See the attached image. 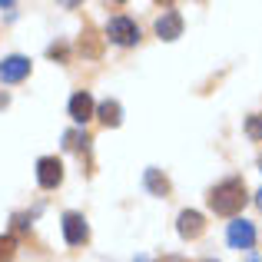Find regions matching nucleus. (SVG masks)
I'll use <instances>...</instances> for the list:
<instances>
[{"label":"nucleus","mask_w":262,"mask_h":262,"mask_svg":"<svg viewBox=\"0 0 262 262\" xmlns=\"http://www.w3.org/2000/svg\"><path fill=\"white\" fill-rule=\"evenodd\" d=\"M27 73H30V60L27 57H7L4 63H0V80H4V83H20Z\"/></svg>","instance_id":"obj_6"},{"label":"nucleus","mask_w":262,"mask_h":262,"mask_svg":"<svg viewBox=\"0 0 262 262\" xmlns=\"http://www.w3.org/2000/svg\"><path fill=\"white\" fill-rule=\"evenodd\" d=\"M63 236L70 246H83L90 239V229H86V219L80 212H67L63 216Z\"/></svg>","instance_id":"obj_5"},{"label":"nucleus","mask_w":262,"mask_h":262,"mask_svg":"<svg viewBox=\"0 0 262 262\" xmlns=\"http://www.w3.org/2000/svg\"><path fill=\"white\" fill-rule=\"evenodd\" d=\"M146 189L153 192V196H169V179L160 176V169H146Z\"/></svg>","instance_id":"obj_11"},{"label":"nucleus","mask_w":262,"mask_h":262,"mask_svg":"<svg viewBox=\"0 0 262 262\" xmlns=\"http://www.w3.org/2000/svg\"><path fill=\"white\" fill-rule=\"evenodd\" d=\"M246 183L243 179H226V183H219L216 189L209 192V209L216 212V216H236L239 209L246 206Z\"/></svg>","instance_id":"obj_1"},{"label":"nucleus","mask_w":262,"mask_h":262,"mask_svg":"<svg viewBox=\"0 0 262 262\" xmlns=\"http://www.w3.org/2000/svg\"><path fill=\"white\" fill-rule=\"evenodd\" d=\"M50 57L53 60H67V47H50Z\"/></svg>","instance_id":"obj_14"},{"label":"nucleus","mask_w":262,"mask_h":262,"mask_svg":"<svg viewBox=\"0 0 262 262\" xmlns=\"http://www.w3.org/2000/svg\"><path fill=\"white\" fill-rule=\"evenodd\" d=\"M156 33H160L163 40H176L179 33H183V17H179L176 10H163V17L156 20Z\"/></svg>","instance_id":"obj_7"},{"label":"nucleus","mask_w":262,"mask_h":262,"mask_svg":"<svg viewBox=\"0 0 262 262\" xmlns=\"http://www.w3.org/2000/svg\"><path fill=\"white\" fill-rule=\"evenodd\" d=\"M229 246L232 249H252L256 246V229L246 219H232L229 223Z\"/></svg>","instance_id":"obj_4"},{"label":"nucleus","mask_w":262,"mask_h":262,"mask_svg":"<svg viewBox=\"0 0 262 262\" xmlns=\"http://www.w3.org/2000/svg\"><path fill=\"white\" fill-rule=\"evenodd\" d=\"M256 206H259V209H262V189L256 192Z\"/></svg>","instance_id":"obj_15"},{"label":"nucleus","mask_w":262,"mask_h":262,"mask_svg":"<svg viewBox=\"0 0 262 262\" xmlns=\"http://www.w3.org/2000/svg\"><path fill=\"white\" fill-rule=\"evenodd\" d=\"M163 262H183V259H163Z\"/></svg>","instance_id":"obj_17"},{"label":"nucleus","mask_w":262,"mask_h":262,"mask_svg":"<svg viewBox=\"0 0 262 262\" xmlns=\"http://www.w3.org/2000/svg\"><path fill=\"white\" fill-rule=\"evenodd\" d=\"M206 262H212V259H206Z\"/></svg>","instance_id":"obj_18"},{"label":"nucleus","mask_w":262,"mask_h":262,"mask_svg":"<svg viewBox=\"0 0 262 262\" xmlns=\"http://www.w3.org/2000/svg\"><path fill=\"white\" fill-rule=\"evenodd\" d=\"M13 252H17V239L13 236H0V262H7Z\"/></svg>","instance_id":"obj_13"},{"label":"nucleus","mask_w":262,"mask_h":262,"mask_svg":"<svg viewBox=\"0 0 262 262\" xmlns=\"http://www.w3.org/2000/svg\"><path fill=\"white\" fill-rule=\"evenodd\" d=\"M0 106H7V96H0Z\"/></svg>","instance_id":"obj_16"},{"label":"nucleus","mask_w":262,"mask_h":262,"mask_svg":"<svg viewBox=\"0 0 262 262\" xmlns=\"http://www.w3.org/2000/svg\"><path fill=\"white\" fill-rule=\"evenodd\" d=\"M37 183L43 186V189H57V186L63 183V163H60L57 156H43V160L37 163Z\"/></svg>","instance_id":"obj_3"},{"label":"nucleus","mask_w":262,"mask_h":262,"mask_svg":"<svg viewBox=\"0 0 262 262\" xmlns=\"http://www.w3.org/2000/svg\"><path fill=\"white\" fill-rule=\"evenodd\" d=\"M246 136H249V140H262V113L246 120Z\"/></svg>","instance_id":"obj_12"},{"label":"nucleus","mask_w":262,"mask_h":262,"mask_svg":"<svg viewBox=\"0 0 262 262\" xmlns=\"http://www.w3.org/2000/svg\"><path fill=\"white\" fill-rule=\"evenodd\" d=\"M203 229H206V219L199 216V212H192V209L179 212V236H183V239H196V236H203Z\"/></svg>","instance_id":"obj_8"},{"label":"nucleus","mask_w":262,"mask_h":262,"mask_svg":"<svg viewBox=\"0 0 262 262\" xmlns=\"http://www.w3.org/2000/svg\"><path fill=\"white\" fill-rule=\"evenodd\" d=\"M106 37L113 40V43H120V47H133L136 40H140V27H136L129 17H113L106 24Z\"/></svg>","instance_id":"obj_2"},{"label":"nucleus","mask_w":262,"mask_h":262,"mask_svg":"<svg viewBox=\"0 0 262 262\" xmlns=\"http://www.w3.org/2000/svg\"><path fill=\"white\" fill-rule=\"evenodd\" d=\"M70 116L77 123H86L90 116H93V96H90L86 90H80V93L70 96Z\"/></svg>","instance_id":"obj_9"},{"label":"nucleus","mask_w":262,"mask_h":262,"mask_svg":"<svg viewBox=\"0 0 262 262\" xmlns=\"http://www.w3.org/2000/svg\"><path fill=\"white\" fill-rule=\"evenodd\" d=\"M96 113H100V120L106 123V126H120V120H123V110H120V103H116V100H103Z\"/></svg>","instance_id":"obj_10"}]
</instances>
